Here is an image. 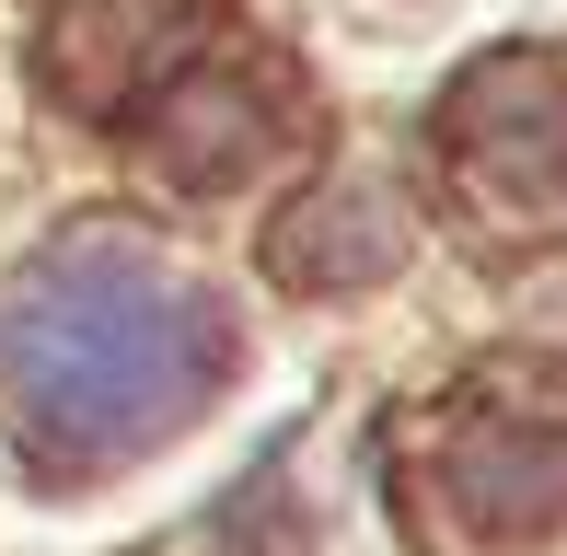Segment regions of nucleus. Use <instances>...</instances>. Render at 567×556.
Wrapping results in <instances>:
<instances>
[{"mask_svg": "<svg viewBox=\"0 0 567 556\" xmlns=\"http://www.w3.org/2000/svg\"><path fill=\"white\" fill-rule=\"evenodd\" d=\"M0 371H12V418L47 452H140L220 394L231 325L163 244L82 220L12 278Z\"/></svg>", "mask_w": 567, "mask_h": 556, "instance_id": "nucleus-1", "label": "nucleus"}]
</instances>
